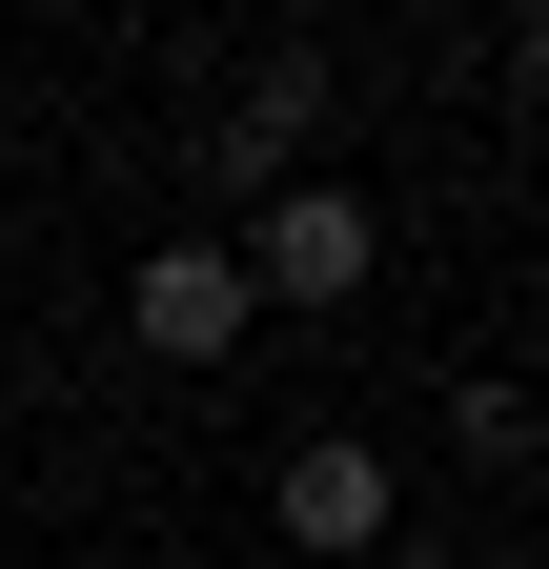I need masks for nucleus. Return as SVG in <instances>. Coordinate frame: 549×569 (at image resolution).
Masks as SVG:
<instances>
[{"mask_svg": "<svg viewBox=\"0 0 549 569\" xmlns=\"http://www.w3.org/2000/svg\"><path fill=\"white\" fill-rule=\"evenodd\" d=\"M264 509H286V549H387V448H347V427H306V448L264 468Z\"/></svg>", "mask_w": 549, "mask_h": 569, "instance_id": "obj_3", "label": "nucleus"}, {"mask_svg": "<svg viewBox=\"0 0 549 569\" xmlns=\"http://www.w3.org/2000/svg\"><path fill=\"white\" fill-rule=\"evenodd\" d=\"M122 326H143L163 367H224V346L264 326V306H244V244H163L143 284H122Z\"/></svg>", "mask_w": 549, "mask_h": 569, "instance_id": "obj_2", "label": "nucleus"}, {"mask_svg": "<svg viewBox=\"0 0 549 569\" xmlns=\"http://www.w3.org/2000/svg\"><path fill=\"white\" fill-rule=\"evenodd\" d=\"M306 122H326V61H264L224 102V183H306Z\"/></svg>", "mask_w": 549, "mask_h": 569, "instance_id": "obj_4", "label": "nucleus"}, {"mask_svg": "<svg viewBox=\"0 0 549 569\" xmlns=\"http://www.w3.org/2000/svg\"><path fill=\"white\" fill-rule=\"evenodd\" d=\"M367 264H387V224L347 183H264V244H244V306H367Z\"/></svg>", "mask_w": 549, "mask_h": 569, "instance_id": "obj_1", "label": "nucleus"}]
</instances>
